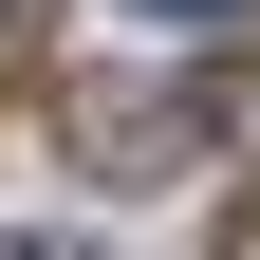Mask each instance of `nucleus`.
Segmentation results:
<instances>
[{
	"mask_svg": "<svg viewBox=\"0 0 260 260\" xmlns=\"http://www.w3.org/2000/svg\"><path fill=\"white\" fill-rule=\"evenodd\" d=\"M130 19H149V38H223L242 0H130Z\"/></svg>",
	"mask_w": 260,
	"mask_h": 260,
	"instance_id": "obj_2",
	"label": "nucleus"
},
{
	"mask_svg": "<svg viewBox=\"0 0 260 260\" xmlns=\"http://www.w3.org/2000/svg\"><path fill=\"white\" fill-rule=\"evenodd\" d=\"M0 260H75V242H0Z\"/></svg>",
	"mask_w": 260,
	"mask_h": 260,
	"instance_id": "obj_3",
	"label": "nucleus"
},
{
	"mask_svg": "<svg viewBox=\"0 0 260 260\" xmlns=\"http://www.w3.org/2000/svg\"><path fill=\"white\" fill-rule=\"evenodd\" d=\"M56 130H75V168H93V186H168L223 112H205V93H149V75H75V112H56Z\"/></svg>",
	"mask_w": 260,
	"mask_h": 260,
	"instance_id": "obj_1",
	"label": "nucleus"
}]
</instances>
